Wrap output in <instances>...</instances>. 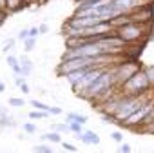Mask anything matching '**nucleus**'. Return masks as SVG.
<instances>
[{
	"instance_id": "7c9ffc66",
	"label": "nucleus",
	"mask_w": 154,
	"mask_h": 153,
	"mask_svg": "<svg viewBox=\"0 0 154 153\" xmlns=\"http://www.w3.org/2000/svg\"><path fill=\"white\" fill-rule=\"evenodd\" d=\"M49 113H51V115H62V108H58V106H51V108H49Z\"/></svg>"
},
{
	"instance_id": "72a5a7b5",
	"label": "nucleus",
	"mask_w": 154,
	"mask_h": 153,
	"mask_svg": "<svg viewBox=\"0 0 154 153\" xmlns=\"http://www.w3.org/2000/svg\"><path fill=\"white\" fill-rule=\"evenodd\" d=\"M40 35V31H38V28H29V37H33V38H36Z\"/></svg>"
},
{
	"instance_id": "f3484780",
	"label": "nucleus",
	"mask_w": 154,
	"mask_h": 153,
	"mask_svg": "<svg viewBox=\"0 0 154 153\" xmlns=\"http://www.w3.org/2000/svg\"><path fill=\"white\" fill-rule=\"evenodd\" d=\"M67 124H69V131L72 135H82L84 133V126L82 124H78V122H67Z\"/></svg>"
},
{
	"instance_id": "f704fd0d",
	"label": "nucleus",
	"mask_w": 154,
	"mask_h": 153,
	"mask_svg": "<svg viewBox=\"0 0 154 153\" xmlns=\"http://www.w3.org/2000/svg\"><path fill=\"white\" fill-rule=\"evenodd\" d=\"M6 17H8V13H6V11H2V9H0V26H2V24H4V20H6Z\"/></svg>"
},
{
	"instance_id": "4468645a",
	"label": "nucleus",
	"mask_w": 154,
	"mask_h": 153,
	"mask_svg": "<svg viewBox=\"0 0 154 153\" xmlns=\"http://www.w3.org/2000/svg\"><path fill=\"white\" fill-rule=\"evenodd\" d=\"M51 131H56V133H71L69 131V124L67 122H53L51 124Z\"/></svg>"
},
{
	"instance_id": "473e14b6",
	"label": "nucleus",
	"mask_w": 154,
	"mask_h": 153,
	"mask_svg": "<svg viewBox=\"0 0 154 153\" xmlns=\"http://www.w3.org/2000/svg\"><path fill=\"white\" fill-rule=\"evenodd\" d=\"M15 84L20 88L22 84H26V76H15Z\"/></svg>"
},
{
	"instance_id": "e433bc0d",
	"label": "nucleus",
	"mask_w": 154,
	"mask_h": 153,
	"mask_svg": "<svg viewBox=\"0 0 154 153\" xmlns=\"http://www.w3.org/2000/svg\"><path fill=\"white\" fill-rule=\"evenodd\" d=\"M38 2H47V0H38Z\"/></svg>"
},
{
	"instance_id": "a878e982",
	"label": "nucleus",
	"mask_w": 154,
	"mask_h": 153,
	"mask_svg": "<svg viewBox=\"0 0 154 153\" xmlns=\"http://www.w3.org/2000/svg\"><path fill=\"white\" fill-rule=\"evenodd\" d=\"M60 146H62L65 151H69V153H76V151H78V148H76L74 144H71V142H62Z\"/></svg>"
},
{
	"instance_id": "39448f33",
	"label": "nucleus",
	"mask_w": 154,
	"mask_h": 153,
	"mask_svg": "<svg viewBox=\"0 0 154 153\" xmlns=\"http://www.w3.org/2000/svg\"><path fill=\"white\" fill-rule=\"evenodd\" d=\"M154 111V99H147L145 100V104L140 108V109H136L125 122H123V126L125 128H129V129H134V128H143L145 124H147V120H149V117H150V113ZM141 131V129H140Z\"/></svg>"
},
{
	"instance_id": "b1692460",
	"label": "nucleus",
	"mask_w": 154,
	"mask_h": 153,
	"mask_svg": "<svg viewBox=\"0 0 154 153\" xmlns=\"http://www.w3.org/2000/svg\"><path fill=\"white\" fill-rule=\"evenodd\" d=\"M15 44H17V40H15V38H8V40H6V44L2 46V51H4V53H9V49H13V47H15Z\"/></svg>"
},
{
	"instance_id": "9b49d317",
	"label": "nucleus",
	"mask_w": 154,
	"mask_h": 153,
	"mask_svg": "<svg viewBox=\"0 0 154 153\" xmlns=\"http://www.w3.org/2000/svg\"><path fill=\"white\" fill-rule=\"evenodd\" d=\"M42 140L53 142V144H62V142H63V140H62V135L56 133V131H47V133H44V135H42Z\"/></svg>"
},
{
	"instance_id": "aec40b11",
	"label": "nucleus",
	"mask_w": 154,
	"mask_h": 153,
	"mask_svg": "<svg viewBox=\"0 0 154 153\" xmlns=\"http://www.w3.org/2000/svg\"><path fill=\"white\" fill-rule=\"evenodd\" d=\"M35 46H36V38L29 37V38H26V40H24V51H26V53L33 51V49H35Z\"/></svg>"
},
{
	"instance_id": "a211bd4d",
	"label": "nucleus",
	"mask_w": 154,
	"mask_h": 153,
	"mask_svg": "<svg viewBox=\"0 0 154 153\" xmlns=\"http://www.w3.org/2000/svg\"><path fill=\"white\" fill-rule=\"evenodd\" d=\"M8 104H9L11 108H24V106H26V100L20 99V97H11V99L8 100Z\"/></svg>"
},
{
	"instance_id": "cd10ccee",
	"label": "nucleus",
	"mask_w": 154,
	"mask_h": 153,
	"mask_svg": "<svg viewBox=\"0 0 154 153\" xmlns=\"http://www.w3.org/2000/svg\"><path fill=\"white\" fill-rule=\"evenodd\" d=\"M26 38H29V28H24V29H20V33H18V40H26Z\"/></svg>"
},
{
	"instance_id": "7ed1b4c3",
	"label": "nucleus",
	"mask_w": 154,
	"mask_h": 153,
	"mask_svg": "<svg viewBox=\"0 0 154 153\" xmlns=\"http://www.w3.org/2000/svg\"><path fill=\"white\" fill-rule=\"evenodd\" d=\"M150 84H149V79H147V75L143 71V67L132 75L131 79L120 88V93L122 95H129V97H145L149 91H150Z\"/></svg>"
},
{
	"instance_id": "393cba45",
	"label": "nucleus",
	"mask_w": 154,
	"mask_h": 153,
	"mask_svg": "<svg viewBox=\"0 0 154 153\" xmlns=\"http://www.w3.org/2000/svg\"><path fill=\"white\" fill-rule=\"evenodd\" d=\"M100 120H102V122H107V124H118L116 119H114L112 115H107V113H102V115H100Z\"/></svg>"
},
{
	"instance_id": "6e6552de",
	"label": "nucleus",
	"mask_w": 154,
	"mask_h": 153,
	"mask_svg": "<svg viewBox=\"0 0 154 153\" xmlns=\"http://www.w3.org/2000/svg\"><path fill=\"white\" fill-rule=\"evenodd\" d=\"M26 6H27L26 0H6V13L8 15L9 13H17V11H20Z\"/></svg>"
},
{
	"instance_id": "9d476101",
	"label": "nucleus",
	"mask_w": 154,
	"mask_h": 153,
	"mask_svg": "<svg viewBox=\"0 0 154 153\" xmlns=\"http://www.w3.org/2000/svg\"><path fill=\"white\" fill-rule=\"evenodd\" d=\"M89 119L85 117V115H80V113H76V111H71V113H67L65 115V122H78V124H85Z\"/></svg>"
},
{
	"instance_id": "20e7f679",
	"label": "nucleus",
	"mask_w": 154,
	"mask_h": 153,
	"mask_svg": "<svg viewBox=\"0 0 154 153\" xmlns=\"http://www.w3.org/2000/svg\"><path fill=\"white\" fill-rule=\"evenodd\" d=\"M141 69V66L138 64V60H120L116 66H112V75H114V84L120 90L132 75H136Z\"/></svg>"
},
{
	"instance_id": "5701e85b",
	"label": "nucleus",
	"mask_w": 154,
	"mask_h": 153,
	"mask_svg": "<svg viewBox=\"0 0 154 153\" xmlns=\"http://www.w3.org/2000/svg\"><path fill=\"white\" fill-rule=\"evenodd\" d=\"M22 129H24L26 135H35V133H36V126H35L33 122H24V124H22Z\"/></svg>"
},
{
	"instance_id": "6ab92c4d",
	"label": "nucleus",
	"mask_w": 154,
	"mask_h": 153,
	"mask_svg": "<svg viewBox=\"0 0 154 153\" xmlns=\"http://www.w3.org/2000/svg\"><path fill=\"white\" fill-rule=\"evenodd\" d=\"M143 71H145L147 79H149V84H150V88L154 90V66H147V67H143Z\"/></svg>"
},
{
	"instance_id": "423d86ee",
	"label": "nucleus",
	"mask_w": 154,
	"mask_h": 153,
	"mask_svg": "<svg viewBox=\"0 0 154 153\" xmlns=\"http://www.w3.org/2000/svg\"><path fill=\"white\" fill-rule=\"evenodd\" d=\"M131 22H136V24H143V26H150L154 22V11H152V4L149 6H143L136 11H132L131 15Z\"/></svg>"
},
{
	"instance_id": "f03ea898",
	"label": "nucleus",
	"mask_w": 154,
	"mask_h": 153,
	"mask_svg": "<svg viewBox=\"0 0 154 153\" xmlns=\"http://www.w3.org/2000/svg\"><path fill=\"white\" fill-rule=\"evenodd\" d=\"M127 46L138 44V40H147L152 35V24L150 26H143V24H136V22H129L123 28L114 31Z\"/></svg>"
},
{
	"instance_id": "2eb2a0df",
	"label": "nucleus",
	"mask_w": 154,
	"mask_h": 153,
	"mask_svg": "<svg viewBox=\"0 0 154 153\" xmlns=\"http://www.w3.org/2000/svg\"><path fill=\"white\" fill-rule=\"evenodd\" d=\"M33 153H54V151H53V148L49 144H35Z\"/></svg>"
},
{
	"instance_id": "c85d7f7f",
	"label": "nucleus",
	"mask_w": 154,
	"mask_h": 153,
	"mask_svg": "<svg viewBox=\"0 0 154 153\" xmlns=\"http://www.w3.org/2000/svg\"><path fill=\"white\" fill-rule=\"evenodd\" d=\"M120 153H132V148H131L129 144L122 142V144H120Z\"/></svg>"
},
{
	"instance_id": "dca6fc26",
	"label": "nucleus",
	"mask_w": 154,
	"mask_h": 153,
	"mask_svg": "<svg viewBox=\"0 0 154 153\" xmlns=\"http://www.w3.org/2000/svg\"><path fill=\"white\" fill-rule=\"evenodd\" d=\"M141 131H145V133H150V135H154V111L150 113V117H149V120H147V124L141 128Z\"/></svg>"
},
{
	"instance_id": "1a4fd4ad",
	"label": "nucleus",
	"mask_w": 154,
	"mask_h": 153,
	"mask_svg": "<svg viewBox=\"0 0 154 153\" xmlns=\"http://www.w3.org/2000/svg\"><path fill=\"white\" fill-rule=\"evenodd\" d=\"M20 66H22V75L24 76H29L31 73H33V69H35V64H33V60L29 58V57H20Z\"/></svg>"
},
{
	"instance_id": "c9c22d12",
	"label": "nucleus",
	"mask_w": 154,
	"mask_h": 153,
	"mask_svg": "<svg viewBox=\"0 0 154 153\" xmlns=\"http://www.w3.org/2000/svg\"><path fill=\"white\" fill-rule=\"evenodd\" d=\"M6 91V84L4 82H0V93H4Z\"/></svg>"
},
{
	"instance_id": "f257e3e1",
	"label": "nucleus",
	"mask_w": 154,
	"mask_h": 153,
	"mask_svg": "<svg viewBox=\"0 0 154 153\" xmlns=\"http://www.w3.org/2000/svg\"><path fill=\"white\" fill-rule=\"evenodd\" d=\"M147 97H129V95H118L116 99V108H114V113L112 117L116 119L118 126H123V122L136 111L140 109L143 104H145Z\"/></svg>"
},
{
	"instance_id": "f8f14e48",
	"label": "nucleus",
	"mask_w": 154,
	"mask_h": 153,
	"mask_svg": "<svg viewBox=\"0 0 154 153\" xmlns=\"http://www.w3.org/2000/svg\"><path fill=\"white\" fill-rule=\"evenodd\" d=\"M15 126H17V120L11 115H2L0 117V129H9V128H15Z\"/></svg>"
},
{
	"instance_id": "c756f323",
	"label": "nucleus",
	"mask_w": 154,
	"mask_h": 153,
	"mask_svg": "<svg viewBox=\"0 0 154 153\" xmlns=\"http://www.w3.org/2000/svg\"><path fill=\"white\" fill-rule=\"evenodd\" d=\"M38 31H40V35H45V33H49V26L44 22V24H40V26H38Z\"/></svg>"
},
{
	"instance_id": "4c0bfd02",
	"label": "nucleus",
	"mask_w": 154,
	"mask_h": 153,
	"mask_svg": "<svg viewBox=\"0 0 154 153\" xmlns=\"http://www.w3.org/2000/svg\"><path fill=\"white\" fill-rule=\"evenodd\" d=\"M150 153H154V151H150Z\"/></svg>"
},
{
	"instance_id": "58836bf2",
	"label": "nucleus",
	"mask_w": 154,
	"mask_h": 153,
	"mask_svg": "<svg viewBox=\"0 0 154 153\" xmlns=\"http://www.w3.org/2000/svg\"><path fill=\"white\" fill-rule=\"evenodd\" d=\"M0 82H2V80H0Z\"/></svg>"
},
{
	"instance_id": "412c9836",
	"label": "nucleus",
	"mask_w": 154,
	"mask_h": 153,
	"mask_svg": "<svg viewBox=\"0 0 154 153\" xmlns=\"http://www.w3.org/2000/svg\"><path fill=\"white\" fill-rule=\"evenodd\" d=\"M6 62H8V66L13 69V67H17V66H20V58L17 57V55H8L6 57Z\"/></svg>"
},
{
	"instance_id": "0eeeda50",
	"label": "nucleus",
	"mask_w": 154,
	"mask_h": 153,
	"mask_svg": "<svg viewBox=\"0 0 154 153\" xmlns=\"http://www.w3.org/2000/svg\"><path fill=\"white\" fill-rule=\"evenodd\" d=\"M74 137H76V140H80L84 144H89V146H98L100 144V137L93 129H85L82 135H74Z\"/></svg>"
},
{
	"instance_id": "bb28decb",
	"label": "nucleus",
	"mask_w": 154,
	"mask_h": 153,
	"mask_svg": "<svg viewBox=\"0 0 154 153\" xmlns=\"http://www.w3.org/2000/svg\"><path fill=\"white\" fill-rule=\"evenodd\" d=\"M111 138H112L114 142L122 144V142H123V133H122V131H112V133H111Z\"/></svg>"
},
{
	"instance_id": "4be33fe9",
	"label": "nucleus",
	"mask_w": 154,
	"mask_h": 153,
	"mask_svg": "<svg viewBox=\"0 0 154 153\" xmlns=\"http://www.w3.org/2000/svg\"><path fill=\"white\" fill-rule=\"evenodd\" d=\"M31 106H33V109H40V111H49V108H51L42 100H31Z\"/></svg>"
},
{
	"instance_id": "ddd939ff",
	"label": "nucleus",
	"mask_w": 154,
	"mask_h": 153,
	"mask_svg": "<svg viewBox=\"0 0 154 153\" xmlns=\"http://www.w3.org/2000/svg\"><path fill=\"white\" fill-rule=\"evenodd\" d=\"M51 113L49 111H40V109H31L29 113H27V117H29V120L33 122V120H40V119H47Z\"/></svg>"
},
{
	"instance_id": "2f4dec72",
	"label": "nucleus",
	"mask_w": 154,
	"mask_h": 153,
	"mask_svg": "<svg viewBox=\"0 0 154 153\" xmlns=\"http://www.w3.org/2000/svg\"><path fill=\"white\" fill-rule=\"evenodd\" d=\"M20 91H22L24 95H29V93H31V88H29V84H27V82H26V84H22V86H20Z\"/></svg>"
}]
</instances>
